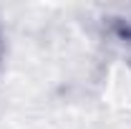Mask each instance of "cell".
<instances>
[{"label": "cell", "mask_w": 131, "mask_h": 129, "mask_svg": "<svg viewBox=\"0 0 131 129\" xmlns=\"http://www.w3.org/2000/svg\"><path fill=\"white\" fill-rule=\"evenodd\" d=\"M5 66V35H3V28H0V71Z\"/></svg>", "instance_id": "cell-1"}]
</instances>
